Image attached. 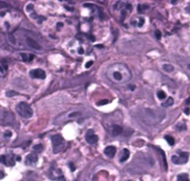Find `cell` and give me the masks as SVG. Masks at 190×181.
<instances>
[{
  "label": "cell",
  "instance_id": "44dd1931",
  "mask_svg": "<svg viewBox=\"0 0 190 181\" xmlns=\"http://www.w3.org/2000/svg\"><path fill=\"white\" fill-rule=\"evenodd\" d=\"M7 96L8 97H11V96H14V95H16L17 94V93L16 92H14V90H10V92H7Z\"/></svg>",
  "mask_w": 190,
  "mask_h": 181
},
{
  "label": "cell",
  "instance_id": "4dcf8cb0",
  "mask_svg": "<svg viewBox=\"0 0 190 181\" xmlns=\"http://www.w3.org/2000/svg\"><path fill=\"white\" fill-rule=\"evenodd\" d=\"M78 53H79V54H81V55H82V54H83V48L79 49V52H78Z\"/></svg>",
  "mask_w": 190,
  "mask_h": 181
},
{
  "label": "cell",
  "instance_id": "5bb4252c",
  "mask_svg": "<svg viewBox=\"0 0 190 181\" xmlns=\"http://www.w3.org/2000/svg\"><path fill=\"white\" fill-rule=\"evenodd\" d=\"M177 181H190L187 174H180L177 176Z\"/></svg>",
  "mask_w": 190,
  "mask_h": 181
},
{
  "label": "cell",
  "instance_id": "277c9868",
  "mask_svg": "<svg viewBox=\"0 0 190 181\" xmlns=\"http://www.w3.org/2000/svg\"><path fill=\"white\" fill-rule=\"evenodd\" d=\"M49 178L53 180H58V181H65L64 180V175L61 172V170L58 167H51L49 169Z\"/></svg>",
  "mask_w": 190,
  "mask_h": 181
},
{
  "label": "cell",
  "instance_id": "8fae6325",
  "mask_svg": "<svg viewBox=\"0 0 190 181\" xmlns=\"http://www.w3.org/2000/svg\"><path fill=\"white\" fill-rule=\"evenodd\" d=\"M0 162L6 165H12L14 164V160L10 155H2L0 156Z\"/></svg>",
  "mask_w": 190,
  "mask_h": 181
},
{
  "label": "cell",
  "instance_id": "836d02e7",
  "mask_svg": "<svg viewBox=\"0 0 190 181\" xmlns=\"http://www.w3.org/2000/svg\"><path fill=\"white\" fill-rule=\"evenodd\" d=\"M187 68L190 70V63H189V64H187Z\"/></svg>",
  "mask_w": 190,
  "mask_h": 181
},
{
  "label": "cell",
  "instance_id": "e0dca14e",
  "mask_svg": "<svg viewBox=\"0 0 190 181\" xmlns=\"http://www.w3.org/2000/svg\"><path fill=\"white\" fill-rule=\"evenodd\" d=\"M173 105V99L172 98V97H169L167 100H166V102H164L163 104H162V106L163 107H168V106H172Z\"/></svg>",
  "mask_w": 190,
  "mask_h": 181
},
{
  "label": "cell",
  "instance_id": "3957f363",
  "mask_svg": "<svg viewBox=\"0 0 190 181\" xmlns=\"http://www.w3.org/2000/svg\"><path fill=\"white\" fill-rule=\"evenodd\" d=\"M189 158V153L186 152H180L179 155H172V162L175 164H184L187 163Z\"/></svg>",
  "mask_w": 190,
  "mask_h": 181
},
{
  "label": "cell",
  "instance_id": "f1b7e54d",
  "mask_svg": "<svg viewBox=\"0 0 190 181\" xmlns=\"http://www.w3.org/2000/svg\"><path fill=\"white\" fill-rule=\"evenodd\" d=\"M8 133H5V137H10L11 136V133L10 131H7Z\"/></svg>",
  "mask_w": 190,
  "mask_h": 181
},
{
  "label": "cell",
  "instance_id": "4316f807",
  "mask_svg": "<svg viewBox=\"0 0 190 181\" xmlns=\"http://www.w3.org/2000/svg\"><path fill=\"white\" fill-rule=\"evenodd\" d=\"M4 176H5V174H4V172H3V171H1V170H0V179L4 178Z\"/></svg>",
  "mask_w": 190,
  "mask_h": 181
},
{
  "label": "cell",
  "instance_id": "cb8c5ba5",
  "mask_svg": "<svg viewBox=\"0 0 190 181\" xmlns=\"http://www.w3.org/2000/svg\"><path fill=\"white\" fill-rule=\"evenodd\" d=\"M155 36H156L157 39H160V37H161V32L159 31V30H157V31L155 32Z\"/></svg>",
  "mask_w": 190,
  "mask_h": 181
},
{
  "label": "cell",
  "instance_id": "9a60e30c",
  "mask_svg": "<svg viewBox=\"0 0 190 181\" xmlns=\"http://www.w3.org/2000/svg\"><path fill=\"white\" fill-rule=\"evenodd\" d=\"M21 56L22 57V59L24 61H31L33 60V58L34 57V55H28V54H25V53H22L21 54Z\"/></svg>",
  "mask_w": 190,
  "mask_h": 181
},
{
  "label": "cell",
  "instance_id": "d4e9b609",
  "mask_svg": "<svg viewBox=\"0 0 190 181\" xmlns=\"http://www.w3.org/2000/svg\"><path fill=\"white\" fill-rule=\"evenodd\" d=\"M108 103H109L108 100H103V101H100V102L98 104V106H104V105H107Z\"/></svg>",
  "mask_w": 190,
  "mask_h": 181
},
{
  "label": "cell",
  "instance_id": "ba28073f",
  "mask_svg": "<svg viewBox=\"0 0 190 181\" xmlns=\"http://www.w3.org/2000/svg\"><path fill=\"white\" fill-rule=\"evenodd\" d=\"M111 69H113L111 67ZM112 78L114 80L118 81V82H121V81H127V79L124 78L123 72L121 70H117V69H113L112 70Z\"/></svg>",
  "mask_w": 190,
  "mask_h": 181
},
{
  "label": "cell",
  "instance_id": "8992f818",
  "mask_svg": "<svg viewBox=\"0 0 190 181\" xmlns=\"http://www.w3.org/2000/svg\"><path fill=\"white\" fill-rule=\"evenodd\" d=\"M25 42H26V44H27L30 48H32V49L38 50V51L42 49V46H41V45H40L34 39H33V38L30 37V36L26 37Z\"/></svg>",
  "mask_w": 190,
  "mask_h": 181
},
{
  "label": "cell",
  "instance_id": "7402d4cb",
  "mask_svg": "<svg viewBox=\"0 0 190 181\" xmlns=\"http://www.w3.org/2000/svg\"><path fill=\"white\" fill-rule=\"evenodd\" d=\"M145 23V19L144 18H140L139 21H138V23H137V26L138 27H142Z\"/></svg>",
  "mask_w": 190,
  "mask_h": 181
},
{
  "label": "cell",
  "instance_id": "1f68e13d",
  "mask_svg": "<svg viewBox=\"0 0 190 181\" xmlns=\"http://www.w3.org/2000/svg\"><path fill=\"white\" fill-rule=\"evenodd\" d=\"M185 104H186L187 106H190V98L186 100V102H185Z\"/></svg>",
  "mask_w": 190,
  "mask_h": 181
},
{
  "label": "cell",
  "instance_id": "7a4b0ae2",
  "mask_svg": "<svg viewBox=\"0 0 190 181\" xmlns=\"http://www.w3.org/2000/svg\"><path fill=\"white\" fill-rule=\"evenodd\" d=\"M51 141H52L53 151L55 153L61 152L65 147V141H64L63 137L59 134L53 135L51 137Z\"/></svg>",
  "mask_w": 190,
  "mask_h": 181
},
{
  "label": "cell",
  "instance_id": "603a6c76",
  "mask_svg": "<svg viewBox=\"0 0 190 181\" xmlns=\"http://www.w3.org/2000/svg\"><path fill=\"white\" fill-rule=\"evenodd\" d=\"M176 129L181 131V130H184V129H186V127H185L184 125H183V124H179V125H177Z\"/></svg>",
  "mask_w": 190,
  "mask_h": 181
},
{
  "label": "cell",
  "instance_id": "6da1fadb",
  "mask_svg": "<svg viewBox=\"0 0 190 181\" xmlns=\"http://www.w3.org/2000/svg\"><path fill=\"white\" fill-rule=\"evenodd\" d=\"M16 110H17L18 114L24 118H30L33 117V114H34L31 106L25 102L19 103L16 106Z\"/></svg>",
  "mask_w": 190,
  "mask_h": 181
},
{
  "label": "cell",
  "instance_id": "e575fe53",
  "mask_svg": "<svg viewBox=\"0 0 190 181\" xmlns=\"http://www.w3.org/2000/svg\"><path fill=\"white\" fill-rule=\"evenodd\" d=\"M29 181H34V180H29Z\"/></svg>",
  "mask_w": 190,
  "mask_h": 181
},
{
  "label": "cell",
  "instance_id": "30bf717a",
  "mask_svg": "<svg viewBox=\"0 0 190 181\" xmlns=\"http://www.w3.org/2000/svg\"><path fill=\"white\" fill-rule=\"evenodd\" d=\"M116 152H117V150H116V147H114V146H108L104 150V153L106 154V156H108L110 158L114 157L116 154Z\"/></svg>",
  "mask_w": 190,
  "mask_h": 181
},
{
  "label": "cell",
  "instance_id": "f546056e",
  "mask_svg": "<svg viewBox=\"0 0 190 181\" xmlns=\"http://www.w3.org/2000/svg\"><path fill=\"white\" fill-rule=\"evenodd\" d=\"M76 115H80V114H79V113H73V114H71V115H70V117H74V116H76Z\"/></svg>",
  "mask_w": 190,
  "mask_h": 181
},
{
  "label": "cell",
  "instance_id": "ac0fdd59",
  "mask_svg": "<svg viewBox=\"0 0 190 181\" xmlns=\"http://www.w3.org/2000/svg\"><path fill=\"white\" fill-rule=\"evenodd\" d=\"M157 96L160 100H164L166 98V94L163 92V90H158L157 93Z\"/></svg>",
  "mask_w": 190,
  "mask_h": 181
},
{
  "label": "cell",
  "instance_id": "4fadbf2b",
  "mask_svg": "<svg viewBox=\"0 0 190 181\" xmlns=\"http://www.w3.org/2000/svg\"><path fill=\"white\" fill-rule=\"evenodd\" d=\"M130 157V152L128 149H123V152H122V156L120 158V162L121 163H123L125 162L126 160H128V158Z\"/></svg>",
  "mask_w": 190,
  "mask_h": 181
},
{
  "label": "cell",
  "instance_id": "d6986e66",
  "mask_svg": "<svg viewBox=\"0 0 190 181\" xmlns=\"http://www.w3.org/2000/svg\"><path fill=\"white\" fill-rule=\"evenodd\" d=\"M165 140L167 141V142L169 143V145H171V146H172V145H174V139L172 137V136H169V135H166L165 136Z\"/></svg>",
  "mask_w": 190,
  "mask_h": 181
},
{
  "label": "cell",
  "instance_id": "ffe728a7",
  "mask_svg": "<svg viewBox=\"0 0 190 181\" xmlns=\"http://www.w3.org/2000/svg\"><path fill=\"white\" fill-rule=\"evenodd\" d=\"M34 150L36 151V152H41L43 150V145L42 144H37L34 147Z\"/></svg>",
  "mask_w": 190,
  "mask_h": 181
},
{
  "label": "cell",
  "instance_id": "9c48e42d",
  "mask_svg": "<svg viewBox=\"0 0 190 181\" xmlns=\"http://www.w3.org/2000/svg\"><path fill=\"white\" fill-rule=\"evenodd\" d=\"M38 161V155L36 153H30L26 156V159H25V164L27 165H33V164H35L36 162Z\"/></svg>",
  "mask_w": 190,
  "mask_h": 181
},
{
  "label": "cell",
  "instance_id": "2e32d148",
  "mask_svg": "<svg viewBox=\"0 0 190 181\" xmlns=\"http://www.w3.org/2000/svg\"><path fill=\"white\" fill-rule=\"evenodd\" d=\"M162 68H163L164 71H166V72H168V73L172 72V71L174 70L173 66H172V65H170V64H164V65L162 66Z\"/></svg>",
  "mask_w": 190,
  "mask_h": 181
},
{
  "label": "cell",
  "instance_id": "d590c367",
  "mask_svg": "<svg viewBox=\"0 0 190 181\" xmlns=\"http://www.w3.org/2000/svg\"><path fill=\"white\" fill-rule=\"evenodd\" d=\"M128 181H131V180H128Z\"/></svg>",
  "mask_w": 190,
  "mask_h": 181
},
{
  "label": "cell",
  "instance_id": "484cf974",
  "mask_svg": "<svg viewBox=\"0 0 190 181\" xmlns=\"http://www.w3.org/2000/svg\"><path fill=\"white\" fill-rule=\"evenodd\" d=\"M93 63H94L93 61H89L88 63H86V65H85V67H91V66L93 65Z\"/></svg>",
  "mask_w": 190,
  "mask_h": 181
},
{
  "label": "cell",
  "instance_id": "83f0119b",
  "mask_svg": "<svg viewBox=\"0 0 190 181\" xmlns=\"http://www.w3.org/2000/svg\"><path fill=\"white\" fill-rule=\"evenodd\" d=\"M184 112V114H186V115H189V114H190V109H189V108H185Z\"/></svg>",
  "mask_w": 190,
  "mask_h": 181
},
{
  "label": "cell",
  "instance_id": "5b68a950",
  "mask_svg": "<svg viewBox=\"0 0 190 181\" xmlns=\"http://www.w3.org/2000/svg\"><path fill=\"white\" fill-rule=\"evenodd\" d=\"M85 140L86 141L89 143V144H95V143H97L98 141H99V137L95 134L94 130L92 129H89L87 130L86 134H85Z\"/></svg>",
  "mask_w": 190,
  "mask_h": 181
},
{
  "label": "cell",
  "instance_id": "7c38bea8",
  "mask_svg": "<svg viewBox=\"0 0 190 181\" xmlns=\"http://www.w3.org/2000/svg\"><path fill=\"white\" fill-rule=\"evenodd\" d=\"M111 133L113 137L119 136L123 133V128L119 125H113V126H111Z\"/></svg>",
  "mask_w": 190,
  "mask_h": 181
},
{
  "label": "cell",
  "instance_id": "d6a6232c",
  "mask_svg": "<svg viewBox=\"0 0 190 181\" xmlns=\"http://www.w3.org/2000/svg\"><path fill=\"white\" fill-rule=\"evenodd\" d=\"M70 166H71V171H74V166H73V164H70Z\"/></svg>",
  "mask_w": 190,
  "mask_h": 181
},
{
  "label": "cell",
  "instance_id": "52a82bcc",
  "mask_svg": "<svg viewBox=\"0 0 190 181\" xmlns=\"http://www.w3.org/2000/svg\"><path fill=\"white\" fill-rule=\"evenodd\" d=\"M30 76L33 79H46V72L43 69L40 68H36V69H33L30 71Z\"/></svg>",
  "mask_w": 190,
  "mask_h": 181
}]
</instances>
